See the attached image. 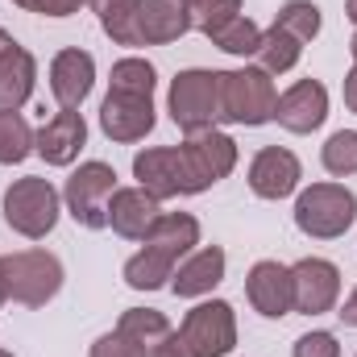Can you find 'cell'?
I'll return each mask as SVG.
<instances>
[{
	"instance_id": "6da1fadb",
	"label": "cell",
	"mask_w": 357,
	"mask_h": 357,
	"mask_svg": "<svg viewBox=\"0 0 357 357\" xmlns=\"http://www.w3.org/2000/svg\"><path fill=\"white\" fill-rule=\"evenodd\" d=\"M63 291V262L50 250H21L0 254V307H46Z\"/></svg>"
},
{
	"instance_id": "7a4b0ae2",
	"label": "cell",
	"mask_w": 357,
	"mask_h": 357,
	"mask_svg": "<svg viewBox=\"0 0 357 357\" xmlns=\"http://www.w3.org/2000/svg\"><path fill=\"white\" fill-rule=\"evenodd\" d=\"M357 195L345 183H312L295 199V229L312 241H337L354 229Z\"/></svg>"
},
{
	"instance_id": "3957f363",
	"label": "cell",
	"mask_w": 357,
	"mask_h": 357,
	"mask_svg": "<svg viewBox=\"0 0 357 357\" xmlns=\"http://www.w3.org/2000/svg\"><path fill=\"white\" fill-rule=\"evenodd\" d=\"M4 225L29 241H42L46 233H54L59 225V212H63V195L50 178L25 175L17 183L4 187Z\"/></svg>"
},
{
	"instance_id": "277c9868",
	"label": "cell",
	"mask_w": 357,
	"mask_h": 357,
	"mask_svg": "<svg viewBox=\"0 0 357 357\" xmlns=\"http://www.w3.org/2000/svg\"><path fill=\"white\" fill-rule=\"evenodd\" d=\"M274 104H278V91L262 67L220 71V121L258 129V125L274 121Z\"/></svg>"
},
{
	"instance_id": "5b68a950",
	"label": "cell",
	"mask_w": 357,
	"mask_h": 357,
	"mask_svg": "<svg viewBox=\"0 0 357 357\" xmlns=\"http://www.w3.org/2000/svg\"><path fill=\"white\" fill-rule=\"evenodd\" d=\"M183 357H229L237 349V312L225 299L195 303L175 328Z\"/></svg>"
},
{
	"instance_id": "8992f818",
	"label": "cell",
	"mask_w": 357,
	"mask_h": 357,
	"mask_svg": "<svg viewBox=\"0 0 357 357\" xmlns=\"http://www.w3.org/2000/svg\"><path fill=\"white\" fill-rule=\"evenodd\" d=\"M167 108H171V121L187 137L216 129V121H220V71H204V67L178 71L171 79Z\"/></svg>"
},
{
	"instance_id": "52a82bcc",
	"label": "cell",
	"mask_w": 357,
	"mask_h": 357,
	"mask_svg": "<svg viewBox=\"0 0 357 357\" xmlns=\"http://www.w3.org/2000/svg\"><path fill=\"white\" fill-rule=\"evenodd\" d=\"M116 191V171L108 162H84L79 171H71L67 187H63V204L71 212L75 225L84 229H108V199Z\"/></svg>"
},
{
	"instance_id": "ba28073f",
	"label": "cell",
	"mask_w": 357,
	"mask_h": 357,
	"mask_svg": "<svg viewBox=\"0 0 357 357\" xmlns=\"http://www.w3.org/2000/svg\"><path fill=\"white\" fill-rule=\"evenodd\" d=\"M178 158H183V171H187V183H191V195H199V191H208L220 178L233 175L237 142L220 129H204V133H191L178 146Z\"/></svg>"
},
{
	"instance_id": "9c48e42d",
	"label": "cell",
	"mask_w": 357,
	"mask_h": 357,
	"mask_svg": "<svg viewBox=\"0 0 357 357\" xmlns=\"http://www.w3.org/2000/svg\"><path fill=\"white\" fill-rule=\"evenodd\" d=\"M291 291H295V312L324 316L341 299V270L328 258H299L291 266Z\"/></svg>"
},
{
	"instance_id": "30bf717a",
	"label": "cell",
	"mask_w": 357,
	"mask_h": 357,
	"mask_svg": "<svg viewBox=\"0 0 357 357\" xmlns=\"http://www.w3.org/2000/svg\"><path fill=\"white\" fill-rule=\"evenodd\" d=\"M84 146H88V121L79 108H59L33 133V154H42L46 167H71Z\"/></svg>"
},
{
	"instance_id": "8fae6325",
	"label": "cell",
	"mask_w": 357,
	"mask_h": 357,
	"mask_svg": "<svg viewBox=\"0 0 357 357\" xmlns=\"http://www.w3.org/2000/svg\"><path fill=\"white\" fill-rule=\"evenodd\" d=\"M100 129L104 137L129 146L142 142L154 129V96H125V91H108L100 104Z\"/></svg>"
},
{
	"instance_id": "7c38bea8",
	"label": "cell",
	"mask_w": 357,
	"mask_h": 357,
	"mask_svg": "<svg viewBox=\"0 0 357 357\" xmlns=\"http://www.w3.org/2000/svg\"><path fill=\"white\" fill-rule=\"evenodd\" d=\"M133 178L137 187H146L154 199H175V195H191V183L183 171L178 146H150L133 158Z\"/></svg>"
},
{
	"instance_id": "4fadbf2b",
	"label": "cell",
	"mask_w": 357,
	"mask_h": 357,
	"mask_svg": "<svg viewBox=\"0 0 357 357\" xmlns=\"http://www.w3.org/2000/svg\"><path fill=\"white\" fill-rule=\"evenodd\" d=\"M328 116V88L320 79H299L278 96L274 104V121L287 133H316Z\"/></svg>"
},
{
	"instance_id": "5bb4252c",
	"label": "cell",
	"mask_w": 357,
	"mask_h": 357,
	"mask_svg": "<svg viewBox=\"0 0 357 357\" xmlns=\"http://www.w3.org/2000/svg\"><path fill=\"white\" fill-rule=\"evenodd\" d=\"M158 216H162V199H154L146 187H116L108 199V229L125 241H146Z\"/></svg>"
},
{
	"instance_id": "9a60e30c",
	"label": "cell",
	"mask_w": 357,
	"mask_h": 357,
	"mask_svg": "<svg viewBox=\"0 0 357 357\" xmlns=\"http://www.w3.org/2000/svg\"><path fill=\"white\" fill-rule=\"evenodd\" d=\"M245 295L254 303L258 316L266 320H282L287 312H295V291H291V266L282 262H254V270L245 274Z\"/></svg>"
},
{
	"instance_id": "2e32d148",
	"label": "cell",
	"mask_w": 357,
	"mask_h": 357,
	"mask_svg": "<svg viewBox=\"0 0 357 357\" xmlns=\"http://www.w3.org/2000/svg\"><path fill=\"white\" fill-rule=\"evenodd\" d=\"M299 178H303L299 158L291 150H282V146L258 150L254 162H250V191L258 199H287V195H295Z\"/></svg>"
},
{
	"instance_id": "e0dca14e",
	"label": "cell",
	"mask_w": 357,
	"mask_h": 357,
	"mask_svg": "<svg viewBox=\"0 0 357 357\" xmlns=\"http://www.w3.org/2000/svg\"><path fill=\"white\" fill-rule=\"evenodd\" d=\"M96 88V59L79 46H67L54 54L50 63V91L59 100V108H79Z\"/></svg>"
},
{
	"instance_id": "ac0fdd59",
	"label": "cell",
	"mask_w": 357,
	"mask_h": 357,
	"mask_svg": "<svg viewBox=\"0 0 357 357\" xmlns=\"http://www.w3.org/2000/svg\"><path fill=\"white\" fill-rule=\"evenodd\" d=\"M187 29H191L187 4H178V0H142L137 4V17H133L137 46H167V42H178Z\"/></svg>"
},
{
	"instance_id": "d6986e66",
	"label": "cell",
	"mask_w": 357,
	"mask_h": 357,
	"mask_svg": "<svg viewBox=\"0 0 357 357\" xmlns=\"http://www.w3.org/2000/svg\"><path fill=\"white\" fill-rule=\"evenodd\" d=\"M225 266H229V258H225V250H220V245L191 250V254L175 266L171 291H175L178 299H204V295H212V291L220 287Z\"/></svg>"
},
{
	"instance_id": "ffe728a7",
	"label": "cell",
	"mask_w": 357,
	"mask_h": 357,
	"mask_svg": "<svg viewBox=\"0 0 357 357\" xmlns=\"http://www.w3.org/2000/svg\"><path fill=\"white\" fill-rule=\"evenodd\" d=\"M33 84H38V63L25 46L8 42L0 50V108H25L29 96H33Z\"/></svg>"
},
{
	"instance_id": "44dd1931",
	"label": "cell",
	"mask_w": 357,
	"mask_h": 357,
	"mask_svg": "<svg viewBox=\"0 0 357 357\" xmlns=\"http://www.w3.org/2000/svg\"><path fill=\"white\" fill-rule=\"evenodd\" d=\"M142 245H150V250H158V254L183 262V258L199 245V220H195L191 212H162V216L154 220V229L146 233Z\"/></svg>"
},
{
	"instance_id": "7402d4cb",
	"label": "cell",
	"mask_w": 357,
	"mask_h": 357,
	"mask_svg": "<svg viewBox=\"0 0 357 357\" xmlns=\"http://www.w3.org/2000/svg\"><path fill=\"white\" fill-rule=\"evenodd\" d=\"M175 258H167V254H158V250H142V254H133L129 262H125V282L133 287V291H158V287H171V278H175Z\"/></svg>"
},
{
	"instance_id": "603a6c76",
	"label": "cell",
	"mask_w": 357,
	"mask_h": 357,
	"mask_svg": "<svg viewBox=\"0 0 357 357\" xmlns=\"http://www.w3.org/2000/svg\"><path fill=\"white\" fill-rule=\"evenodd\" d=\"M299 54H303V42H299V38H291L282 25H270V29H262L258 63H262V71H266V75H287V71L299 63Z\"/></svg>"
},
{
	"instance_id": "cb8c5ba5",
	"label": "cell",
	"mask_w": 357,
	"mask_h": 357,
	"mask_svg": "<svg viewBox=\"0 0 357 357\" xmlns=\"http://www.w3.org/2000/svg\"><path fill=\"white\" fill-rule=\"evenodd\" d=\"M100 29L116 42V46H137V33H133V17H137V4L142 0H88Z\"/></svg>"
},
{
	"instance_id": "d4e9b609",
	"label": "cell",
	"mask_w": 357,
	"mask_h": 357,
	"mask_svg": "<svg viewBox=\"0 0 357 357\" xmlns=\"http://www.w3.org/2000/svg\"><path fill=\"white\" fill-rule=\"evenodd\" d=\"M116 328H121L125 337H133L137 345H146V349H158V345L175 333L171 320H167L162 312H154V307H129V312H121Z\"/></svg>"
},
{
	"instance_id": "484cf974",
	"label": "cell",
	"mask_w": 357,
	"mask_h": 357,
	"mask_svg": "<svg viewBox=\"0 0 357 357\" xmlns=\"http://www.w3.org/2000/svg\"><path fill=\"white\" fill-rule=\"evenodd\" d=\"M33 154V129L21 112L0 108V167H17Z\"/></svg>"
},
{
	"instance_id": "4316f807",
	"label": "cell",
	"mask_w": 357,
	"mask_h": 357,
	"mask_svg": "<svg viewBox=\"0 0 357 357\" xmlns=\"http://www.w3.org/2000/svg\"><path fill=\"white\" fill-rule=\"evenodd\" d=\"M208 42H212V46H220L225 54L250 59V54H258V46H262V29L241 13V17H233L229 25H220L216 33H208Z\"/></svg>"
},
{
	"instance_id": "83f0119b",
	"label": "cell",
	"mask_w": 357,
	"mask_h": 357,
	"mask_svg": "<svg viewBox=\"0 0 357 357\" xmlns=\"http://www.w3.org/2000/svg\"><path fill=\"white\" fill-rule=\"evenodd\" d=\"M154 88H158V71H154L146 59H121V63H112L108 91H125V96H154Z\"/></svg>"
},
{
	"instance_id": "f1b7e54d",
	"label": "cell",
	"mask_w": 357,
	"mask_h": 357,
	"mask_svg": "<svg viewBox=\"0 0 357 357\" xmlns=\"http://www.w3.org/2000/svg\"><path fill=\"white\" fill-rule=\"evenodd\" d=\"M274 25H282L291 38H299V42L307 46V42L320 33L324 21H320V8H316L312 0H287V4L274 13Z\"/></svg>"
},
{
	"instance_id": "f546056e",
	"label": "cell",
	"mask_w": 357,
	"mask_h": 357,
	"mask_svg": "<svg viewBox=\"0 0 357 357\" xmlns=\"http://www.w3.org/2000/svg\"><path fill=\"white\" fill-rule=\"evenodd\" d=\"M320 162H324L328 175H337V178L357 175V129H337V133L324 142Z\"/></svg>"
},
{
	"instance_id": "4dcf8cb0",
	"label": "cell",
	"mask_w": 357,
	"mask_h": 357,
	"mask_svg": "<svg viewBox=\"0 0 357 357\" xmlns=\"http://www.w3.org/2000/svg\"><path fill=\"white\" fill-rule=\"evenodd\" d=\"M187 13H191V29H199L208 38L220 25H229L233 17H241V0H191Z\"/></svg>"
},
{
	"instance_id": "1f68e13d",
	"label": "cell",
	"mask_w": 357,
	"mask_h": 357,
	"mask_svg": "<svg viewBox=\"0 0 357 357\" xmlns=\"http://www.w3.org/2000/svg\"><path fill=\"white\" fill-rule=\"evenodd\" d=\"M91 357H150V349L137 345L133 337H125L121 328H112V333H104V337L91 341Z\"/></svg>"
},
{
	"instance_id": "d6a6232c",
	"label": "cell",
	"mask_w": 357,
	"mask_h": 357,
	"mask_svg": "<svg viewBox=\"0 0 357 357\" xmlns=\"http://www.w3.org/2000/svg\"><path fill=\"white\" fill-rule=\"evenodd\" d=\"M295 357H341V345H337V337L333 333H324V328H316V333H303L299 341H295Z\"/></svg>"
},
{
	"instance_id": "836d02e7",
	"label": "cell",
	"mask_w": 357,
	"mask_h": 357,
	"mask_svg": "<svg viewBox=\"0 0 357 357\" xmlns=\"http://www.w3.org/2000/svg\"><path fill=\"white\" fill-rule=\"evenodd\" d=\"M17 8H25V13H42V17H71V13H79V4H88V0H13Z\"/></svg>"
},
{
	"instance_id": "e575fe53",
	"label": "cell",
	"mask_w": 357,
	"mask_h": 357,
	"mask_svg": "<svg viewBox=\"0 0 357 357\" xmlns=\"http://www.w3.org/2000/svg\"><path fill=\"white\" fill-rule=\"evenodd\" d=\"M337 316H341V324H349V328H357V287L349 291V299L341 303V312H337Z\"/></svg>"
},
{
	"instance_id": "d590c367",
	"label": "cell",
	"mask_w": 357,
	"mask_h": 357,
	"mask_svg": "<svg viewBox=\"0 0 357 357\" xmlns=\"http://www.w3.org/2000/svg\"><path fill=\"white\" fill-rule=\"evenodd\" d=\"M150 357H183V349H178V337L171 333V337H167L158 349H150Z\"/></svg>"
},
{
	"instance_id": "8d00e7d4",
	"label": "cell",
	"mask_w": 357,
	"mask_h": 357,
	"mask_svg": "<svg viewBox=\"0 0 357 357\" xmlns=\"http://www.w3.org/2000/svg\"><path fill=\"white\" fill-rule=\"evenodd\" d=\"M345 104H349V112H357V63H354V71L345 75Z\"/></svg>"
},
{
	"instance_id": "74e56055",
	"label": "cell",
	"mask_w": 357,
	"mask_h": 357,
	"mask_svg": "<svg viewBox=\"0 0 357 357\" xmlns=\"http://www.w3.org/2000/svg\"><path fill=\"white\" fill-rule=\"evenodd\" d=\"M345 17L357 25V0H345Z\"/></svg>"
},
{
	"instance_id": "f35d334b",
	"label": "cell",
	"mask_w": 357,
	"mask_h": 357,
	"mask_svg": "<svg viewBox=\"0 0 357 357\" xmlns=\"http://www.w3.org/2000/svg\"><path fill=\"white\" fill-rule=\"evenodd\" d=\"M8 42H13V38H8V33H4V29H0V50H4V46H8Z\"/></svg>"
},
{
	"instance_id": "ab89813d",
	"label": "cell",
	"mask_w": 357,
	"mask_h": 357,
	"mask_svg": "<svg viewBox=\"0 0 357 357\" xmlns=\"http://www.w3.org/2000/svg\"><path fill=\"white\" fill-rule=\"evenodd\" d=\"M349 54H354V63H357V33H354V42H349Z\"/></svg>"
},
{
	"instance_id": "60d3db41",
	"label": "cell",
	"mask_w": 357,
	"mask_h": 357,
	"mask_svg": "<svg viewBox=\"0 0 357 357\" xmlns=\"http://www.w3.org/2000/svg\"><path fill=\"white\" fill-rule=\"evenodd\" d=\"M0 357H13V354H8V349H0Z\"/></svg>"
},
{
	"instance_id": "b9f144b4",
	"label": "cell",
	"mask_w": 357,
	"mask_h": 357,
	"mask_svg": "<svg viewBox=\"0 0 357 357\" xmlns=\"http://www.w3.org/2000/svg\"><path fill=\"white\" fill-rule=\"evenodd\" d=\"M178 4H191V0H178Z\"/></svg>"
}]
</instances>
